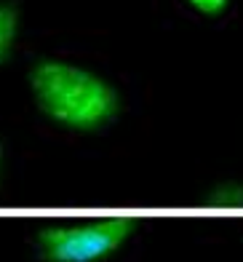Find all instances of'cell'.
Segmentation results:
<instances>
[{
    "label": "cell",
    "instance_id": "cell-1",
    "mask_svg": "<svg viewBox=\"0 0 243 262\" xmlns=\"http://www.w3.org/2000/svg\"><path fill=\"white\" fill-rule=\"evenodd\" d=\"M30 89L48 121L80 134L110 126L120 113V97L110 83L59 59H40L30 70Z\"/></svg>",
    "mask_w": 243,
    "mask_h": 262
},
{
    "label": "cell",
    "instance_id": "cell-2",
    "mask_svg": "<svg viewBox=\"0 0 243 262\" xmlns=\"http://www.w3.org/2000/svg\"><path fill=\"white\" fill-rule=\"evenodd\" d=\"M137 230L134 217H107L86 225H48L35 244L43 262H99L118 252Z\"/></svg>",
    "mask_w": 243,
    "mask_h": 262
},
{
    "label": "cell",
    "instance_id": "cell-3",
    "mask_svg": "<svg viewBox=\"0 0 243 262\" xmlns=\"http://www.w3.org/2000/svg\"><path fill=\"white\" fill-rule=\"evenodd\" d=\"M19 32V8L14 3H0V64L8 62L14 54Z\"/></svg>",
    "mask_w": 243,
    "mask_h": 262
},
{
    "label": "cell",
    "instance_id": "cell-4",
    "mask_svg": "<svg viewBox=\"0 0 243 262\" xmlns=\"http://www.w3.org/2000/svg\"><path fill=\"white\" fill-rule=\"evenodd\" d=\"M206 201H209L211 206H243V182L216 187L214 193H209Z\"/></svg>",
    "mask_w": 243,
    "mask_h": 262
},
{
    "label": "cell",
    "instance_id": "cell-5",
    "mask_svg": "<svg viewBox=\"0 0 243 262\" xmlns=\"http://www.w3.org/2000/svg\"><path fill=\"white\" fill-rule=\"evenodd\" d=\"M187 3L195 11H201V14H206V16H216L227 8V0H187Z\"/></svg>",
    "mask_w": 243,
    "mask_h": 262
},
{
    "label": "cell",
    "instance_id": "cell-6",
    "mask_svg": "<svg viewBox=\"0 0 243 262\" xmlns=\"http://www.w3.org/2000/svg\"><path fill=\"white\" fill-rule=\"evenodd\" d=\"M3 152L6 150H3V142H0V177H3Z\"/></svg>",
    "mask_w": 243,
    "mask_h": 262
}]
</instances>
